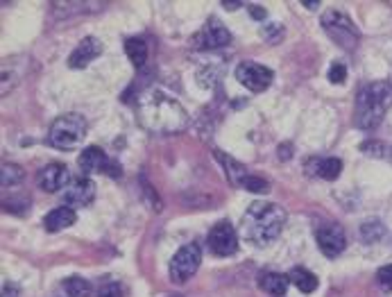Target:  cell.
Listing matches in <instances>:
<instances>
[{
  "label": "cell",
  "mask_w": 392,
  "mask_h": 297,
  "mask_svg": "<svg viewBox=\"0 0 392 297\" xmlns=\"http://www.w3.org/2000/svg\"><path fill=\"white\" fill-rule=\"evenodd\" d=\"M136 118L138 125L157 136H172L186 130L189 113L175 98L159 89H147L145 94L138 96L136 102Z\"/></svg>",
  "instance_id": "cell-1"
},
{
  "label": "cell",
  "mask_w": 392,
  "mask_h": 297,
  "mask_svg": "<svg viewBox=\"0 0 392 297\" xmlns=\"http://www.w3.org/2000/svg\"><path fill=\"white\" fill-rule=\"evenodd\" d=\"M243 236L257 247L270 245L286 225V209L274 202H252L243 215Z\"/></svg>",
  "instance_id": "cell-2"
},
{
  "label": "cell",
  "mask_w": 392,
  "mask_h": 297,
  "mask_svg": "<svg viewBox=\"0 0 392 297\" xmlns=\"http://www.w3.org/2000/svg\"><path fill=\"white\" fill-rule=\"evenodd\" d=\"M392 107V84L370 82L359 89L354 107V123L359 130H374L381 125L388 109Z\"/></svg>",
  "instance_id": "cell-3"
},
{
  "label": "cell",
  "mask_w": 392,
  "mask_h": 297,
  "mask_svg": "<svg viewBox=\"0 0 392 297\" xmlns=\"http://www.w3.org/2000/svg\"><path fill=\"white\" fill-rule=\"evenodd\" d=\"M86 139V121L79 113H64L50 125L48 141L60 150H75Z\"/></svg>",
  "instance_id": "cell-4"
},
{
  "label": "cell",
  "mask_w": 392,
  "mask_h": 297,
  "mask_svg": "<svg viewBox=\"0 0 392 297\" xmlns=\"http://www.w3.org/2000/svg\"><path fill=\"white\" fill-rule=\"evenodd\" d=\"M322 28H325L327 37L345 50H354L359 45V28L354 26V21L342 9H327L322 14Z\"/></svg>",
  "instance_id": "cell-5"
},
{
  "label": "cell",
  "mask_w": 392,
  "mask_h": 297,
  "mask_svg": "<svg viewBox=\"0 0 392 297\" xmlns=\"http://www.w3.org/2000/svg\"><path fill=\"white\" fill-rule=\"evenodd\" d=\"M79 168H82V173L86 175H109V177H121L123 175V168L116 159H111L105 150H100L98 145H89L82 150L77 159Z\"/></svg>",
  "instance_id": "cell-6"
},
{
  "label": "cell",
  "mask_w": 392,
  "mask_h": 297,
  "mask_svg": "<svg viewBox=\"0 0 392 297\" xmlns=\"http://www.w3.org/2000/svg\"><path fill=\"white\" fill-rule=\"evenodd\" d=\"M202 264V250L195 243H186L177 250V254L170 261V279L175 284L189 281Z\"/></svg>",
  "instance_id": "cell-7"
},
{
  "label": "cell",
  "mask_w": 392,
  "mask_h": 297,
  "mask_svg": "<svg viewBox=\"0 0 392 297\" xmlns=\"http://www.w3.org/2000/svg\"><path fill=\"white\" fill-rule=\"evenodd\" d=\"M206 241H209V250L215 257H232L238 250V234L232 227V223L227 220L215 223L211 227L209 236H206Z\"/></svg>",
  "instance_id": "cell-8"
},
{
  "label": "cell",
  "mask_w": 392,
  "mask_h": 297,
  "mask_svg": "<svg viewBox=\"0 0 392 297\" xmlns=\"http://www.w3.org/2000/svg\"><path fill=\"white\" fill-rule=\"evenodd\" d=\"M272 77L274 73L270 68L257 62H240L236 68V79L250 91H254V94H261V91L268 89L272 84Z\"/></svg>",
  "instance_id": "cell-9"
},
{
  "label": "cell",
  "mask_w": 392,
  "mask_h": 297,
  "mask_svg": "<svg viewBox=\"0 0 392 297\" xmlns=\"http://www.w3.org/2000/svg\"><path fill=\"white\" fill-rule=\"evenodd\" d=\"M315 241L318 247L322 250V254L329 259H336L338 254H342L345 245H347V238H345V230L336 223H327L315 227Z\"/></svg>",
  "instance_id": "cell-10"
},
{
  "label": "cell",
  "mask_w": 392,
  "mask_h": 297,
  "mask_svg": "<svg viewBox=\"0 0 392 297\" xmlns=\"http://www.w3.org/2000/svg\"><path fill=\"white\" fill-rule=\"evenodd\" d=\"M229 41H232V34H229V30L223 26L220 18H209L204 23V28L195 34V48H204V50H211V48H223V45H229Z\"/></svg>",
  "instance_id": "cell-11"
},
{
  "label": "cell",
  "mask_w": 392,
  "mask_h": 297,
  "mask_svg": "<svg viewBox=\"0 0 392 297\" xmlns=\"http://www.w3.org/2000/svg\"><path fill=\"white\" fill-rule=\"evenodd\" d=\"M96 198V184L89 177L71 179V184L64 189V202L71 207H89Z\"/></svg>",
  "instance_id": "cell-12"
},
{
  "label": "cell",
  "mask_w": 392,
  "mask_h": 297,
  "mask_svg": "<svg viewBox=\"0 0 392 297\" xmlns=\"http://www.w3.org/2000/svg\"><path fill=\"white\" fill-rule=\"evenodd\" d=\"M304 170L310 177H320V179H338L342 173V162L338 157H308Z\"/></svg>",
  "instance_id": "cell-13"
},
{
  "label": "cell",
  "mask_w": 392,
  "mask_h": 297,
  "mask_svg": "<svg viewBox=\"0 0 392 297\" xmlns=\"http://www.w3.org/2000/svg\"><path fill=\"white\" fill-rule=\"evenodd\" d=\"M37 184L45 193H57V191L66 189V184H71V181H68V168L64 164H50V166L41 168L37 175Z\"/></svg>",
  "instance_id": "cell-14"
},
{
  "label": "cell",
  "mask_w": 392,
  "mask_h": 297,
  "mask_svg": "<svg viewBox=\"0 0 392 297\" xmlns=\"http://www.w3.org/2000/svg\"><path fill=\"white\" fill-rule=\"evenodd\" d=\"M102 55V41L96 37H86L77 43V48L73 50V55L68 57V66L71 68H86L94 60Z\"/></svg>",
  "instance_id": "cell-15"
},
{
  "label": "cell",
  "mask_w": 392,
  "mask_h": 297,
  "mask_svg": "<svg viewBox=\"0 0 392 297\" xmlns=\"http://www.w3.org/2000/svg\"><path fill=\"white\" fill-rule=\"evenodd\" d=\"M75 220H77V215L71 207H57L43 218V227H45V232L55 234V232H62L66 227L75 225Z\"/></svg>",
  "instance_id": "cell-16"
},
{
  "label": "cell",
  "mask_w": 392,
  "mask_h": 297,
  "mask_svg": "<svg viewBox=\"0 0 392 297\" xmlns=\"http://www.w3.org/2000/svg\"><path fill=\"white\" fill-rule=\"evenodd\" d=\"M288 279L286 275H279V272H261L259 275V288L263 293H268L272 297H281L288 291Z\"/></svg>",
  "instance_id": "cell-17"
},
{
  "label": "cell",
  "mask_w": 392,
  "mask_h": 297,
  "mask_svg": "<svg viewBox=\"0 0 392 297\" xmlns=\"http://www.w3.org/2000/svg\"><path fill=\"white\" fill-rule=\"evenodd\" d=\"M213 155H215L218 162L223 164V168L227 170V177H229V181H232L234 186H243L245 177L250 175V173H247V168H245L243 164H238L236 159H232L229 155L220 152V150H213Z\"/></svg>",
  "instance_id": "cell-18"
},
{
  "label": "cell",
  "mask_w": 392,
  "mask_h": 297,
  "mask_svg": "<svg viewBox=\"0 0 392 297\" xmlns=\"http://www.w3.org/2000/svg\"><path fill=\"white\" fill-rule=\"evenodd\" d=\"M288 279H291L302 293H313L318 288V284H320L313 272L306 270V268H293L291 275H288Z\"/></svg>",
  "instance_id": "cell-19"
},
{
  "label": "cell",
  "mask_w": 392,
  "mask_h": 297,
  "mask_svg": "<svg viewBox=\"0 0 392 297\" xmlns=\"http://www.w3.org/2000/svg\"><path fill=\"white\" fill-rule=\"evenodd\" d=\"M125 52H128L130 62L136 68H141L147 62V43L141 37H132V39L125 41Z\"/></svg>",
  "instance_id": "cell-20"
},
{
  "label": "cell",
  "mask_w": 392,
  "mask_h": 297,
  "mask_svg": "<svg viewBox=\"0 0 392 297\" xmlns=\"http://www.w3.org/2000/svg\"><path fill=\"white\" fill-rule=\"evenodd\" d=\"M386 236V225L381 220H365L361 225V241L363 243H376Z\"/></svg>",
  "instance_id": "cell-21"
},
{
  "label": "cell",
  "mask_w": 392,
  "mask_h": 297,
  "mask_svg": "<svg viewBox=\"0 0 392 297\" xmlns=\"http://www.w3.org/2000/svg\"><path fill=\"white\" fill-rule=\"evenodd\" d=\"M26 179V170L18 164H3V173H0V181H3V189H11L21 184Z\"/></svg>",
  "instance_id": "cell-22"
},
{
  "label": "cell",
  "mask_w": 392,
  "mask_h": 297,
  "mask_svg": "<svg viewBox=\"0 0 392 297\" xmlns=\"http://www.w3.org/2000/svg\"><path fill=\"white\" fill-rule=\"evenodd\" d=\"M68 297H91V284L82 277H71L64 281Z\"/></svg>",
  "instance_id": "cell-23"
},
{
  "label": "cell",
  "mask_w": 392,
  "mask_h": 297,
  "mask_svg": "<svg viewBox=\"0 0 392 297\" xmlns=\"http://www.w3.org/2000/svg\"><path fill=\"white\" fill-rule=\"evenodd\" d=\"M243 189L250 191V193H268L270 191V184L265 181L263 177H257V175H247L245 181H243Z\"/></svg>",
  "instance_id": "cell-24"
},
{
  "label": "cell",
  "mask_w": 392,
  "mask_h": 297,
  "mask_svg": "<svg viewBox=\"0 0 392 297\" xmlns=\"http://www.w3.org/2000/svg\"><path fill=\"white\" fill-rule=\"evenodd\" d=\"M261 37L268 41V43H276L284 39V26H279V23H270V26H265L261 30Z\"/></svg>",
  "instance_id": "cell-25"
},
{
  "label": "cell",
  "mask_w": 392,
  "mask_h": 297,
  "mask_svg": "<svg viewBox=\"0 0 392 297\" xmlns=\"http://www.w3.org/2000/svg\"><path fill=\"white\" fill-rule=\"evenodd\" d=\"M345 79H347V66H345L342 62H333L331 68H329V82L342 84Z\"/></svg>",
  "instance_id": "cell-26"
},
{
  "label": "cell",
  "mask_w": 392,
  "mask_h": 297,
  "mask_svg": "<svg viewBox=\"0 0 392 297\" xmlns=\"http://www.w3.org/2000/svg\"><path fill=\"white\" fill-rule=\"evenodd\" d=\"M361 150L363 152H370L374 157H388V152H392V147L383 145V143H379V141H365L361 145Z\"/></svg>",
  "instance_id": "cell-27"
},
{
  "label": "cell",
  "mask_w": 392,
  "mask_h": 297,
  "mask_svg": "<svg viewBox=\"0 0 392 297\" xmlns=\"http://www.w3.org/2000/svg\"><path fill=\"white\" fill-rule=\"evenodd\" d=\"M376 281H379V286H381L386 293H392V264L383 266L381 270L376 272Z\"/></svg>",
  "instance_id": "cell-28"
},
{
  "label": "cell",
  "mask_w": 392,
  "mask_h": 297,
  "mask_svg": "<svg viewBox=\"0 0 392 297\" xmlns=\"http://www.w3.org/2000/svg\"><path fill=\"white\" fill-rule=\"evenodd\" d=\"M96 297H123V291L118 286V281H105L98 288V295Z\"/></svg>",
  "instance_id": "cell-29"
},
{
  "label": "cell",
  "mask_w": 392,
  "mask_h": 297,
  "mask_svg": "<svg viewBox=\"0 0 392 297\" xmlns=\"http://www.w3.org/2000/svg\"><path fill=\"white\" fill-rule=\"evenodd\" d=\"M250 14H252V18H257V21H265V16H268V11H265V7L250 5Z\"/></svg>",
  "instance_id": "cell-30"
},
{
  "label": "cell",
  "mask_w": 392,
  "mask_h": 297,
  "mask_svg": "<svg viewBox=\"0 0 392 297\" xmlns=\"http://www.w3.org/2000/svg\"><path fill=\"white\" fill-rule=\"evenodd\" d=\"M3 297H18V288L14 286V284L5 281L3 284Z\"/></svg>",
  "instance_id": "cell-31"
},
{
  "label": "cell",
  "mask_w": 392,
  "mask_h": 297,
  "mask_svg": "<svg viewBox=\"0 0 392 297\" xmlns=\"http://www.w3.org/2000/svg\"><path fill=\"white\" fill-rule=\"evenodd\" d=\"M279 159H284V162H288V159H291V152H293V145L291 143H284V145H279Z\"/></svg>",
  "instance_id": "cell-32"
},
{
  "label": "cell",
  "mask_w": 392,
  "mask_h": 297,
  "mask_svg": "<svg viewBox=\"0 0 392 297\" xmlns=\"http://www.w3.org/2000/svg\"><path fill=\"white\" fill-rule=\"evenodd\" d=\"M304 5H306V7H310V9H313V7H318L320 3H318V0H304Z\"/></svg>",
  "instance_id": "cell-33"
},
{
  "label": "cell",
  "mask_w": 392,
  "mask_h": 297,
  "mask_svg": "<svg viewBox=\"0 0 392 297\" xmlns=\"http://www.w3.org/2000/svg\"><path fill=\"white\" fill-rule=\"evenodd\" d=\"M223 7H227V9H236V7H240V3H227V0H225Z\"/></svg>",
  "instance_id": "cell-34"
},
{
  "label": "cell",
  "mask_w": 392,
  "mask_h": 297,
  "mask_svg": "<svg viewBox=\"0 0 392 297\" xmlns=\"http://www.w3.org/2000/svg\"><path fill=\"white\" fill-rule=\"evenodd\" d=\"M175 297H179V295H175Z\"/></svg>",
  "instance_id": "cell-35"
}]
</instances>
